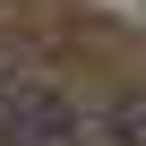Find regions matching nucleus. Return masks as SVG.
<instances>
[{
	"mask_svg": "<svg viewBox=\"0 0 146 146\" xmlns=\"http://www.w3.org/2000/svg\"><path fill=\"white\" fill-rule=\"evenodd\" d=\"M69 103L60 95H35V86H17V95H0V137L9 146H69Z\"/></svg>",
	"mask_w": 146,
	"mask_h": 146,
	"instance_id": "1",
	"label": "nucleus"
},
{
	"mask_svg": "<svg viewBox=\"0 0 146 146\" xmlns=\"http://www.w3.org/2000/svg\"><path fill=\"white\" fill-rule=\"evenodd\" d=\"M112 146H146V95L112 103Z\"/></svg>",
	"mask_w": 146,
	"mask_h": 146,
	"instance_id": "2",
	"label": "nucleus"
}]
</instances>
